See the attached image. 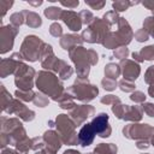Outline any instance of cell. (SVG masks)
Listing matches in <instances>:
<instances>
[{
  "label": "cell",
  "instance_id": "cell-1",
  "mask_svg": "<svg viewBox=\"0 0 154 154\" xmlns=\"http://www.w3.org/2000/svg\"><path fill=\"white\" fill-rule=\"evenodd\" d=\"M95 135H96V132H95V130H94L91 123L84 125V126L81 129L79 135H78L79 143H81L82 146H88V144H90V143L93 142Z\"/></svg>",
  "mask_w": 154,
  "mask_h": 154
},
{
  "label": "cell",
  "instance_id": "cell-2",
  "mask_svg": "<svg viewBox=\"0 0 154 154\" xmlns=\"http://www.w3.org/2000/svg\"><path fill=\"white\" fill-rule=\"evenodd\" d=\"M107 123H108V116L105 114V113H101L96 118L93 119L91 125H93L96 135H100V134H102L105 131V129L107 126Z\"/></svg>",
  "mask_w": 154,
  "mask_h": 154
}]
</instances>
